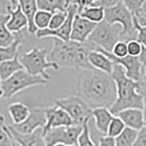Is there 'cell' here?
Here are the masks:
<instances>
[{"label": "cell", "instance_id": "cell-38", "mask_svg": "<svg viewBox=\"0 0 146 146\" xmlns=\"http://www.w3.org/2000/svg\"><path fill=\"white\" fill-rule=\"evenodd\" d=\"M134 18L136 19V21H137V23H139L141 27H146V9L144 8V6L142 8V10Z\"/></svg>", "mask_w": 146, "mask_h": 146}, {"label": "cell", "instance_id": "cell-37", "mask_svg": "<svg viewBox=\"0 0 146 146\" xmlns=\"http://www.w3.org/2000/svg\"><path fill=\"white\" fill-rule=\"evenodd\" d=\"M134 146H146V125L141 131H139Z\"/></svg>", "mask_w": 146, "mask_h": 146}, {"label": "cell", "instance_id": "cell-27", "mask_svg": "<svg viewBox=\"0 0 146 146\" xmlns=\"http://www.w3.org/2000/svg\"><path fill=\"white\" fill-rule=\"evenodd\" d=\"M0 146H18L2 115H0Z\"/></svg>", "mask_w": 146, "mask_h": 146}, {"label": "cell", "instance_id": "cell-14", "mask_svg": "<svg viewBox=\"0 0 146 146\" xmlns=\"http://www.w3.org/2000/svg\"><path fill=\"white\" fill-rule=\"evenodd\" d=\"M8 125V124H7ZM8 129L13 136L15 143L19 146H46L44 141L43 129H37L36 131L32 132L31 134L23 135L12 129L11 125H8Z\"/></svg>", "mask_w": 146, "mask_h": 146}, {"label": "cell", "instance_id": "cell-32", "mask_svg": "<svg viewBox=\"0 0 146 146\" xmlns=\"http://www.w3.org/2000/svg\"><path fill=\"white\" fill-rule=\"evenodd\" d=\"M123 3L125 5V7L129 9V11L132 13V15L135 17L142 10L145 1L144 0H125V1H123Z\"/></svg>", "mask_w": 146, "mask_h": 146}, {"label": "cell", "instance_id": "cell-1", "mask_svg": "<svg viewBox=\"0 0 146 146\" xmlns=\"http://www.w3.org/2000/svg\"><path fill=\"white\" fill-rule=\"evenodd\" d=\"M76 90L77 96L92 110H110L117 100V86L112 76L97 69H80Z\"/></svg>", "mask_w": 146, "mask_h": 146}, {"label": "cell", "instance_id": "cell-33", "mask_svg": "<svg viewBox=\"0 0 146 146\" xmlns=\"http://www.w3.org/2000/svg\"><path fill=\"white\" fill-rule=\"evenodd\" d=\"M18 5L19 3L15 0H0V15H10Z\"/></svg>", "mask_w": 146, "mask_h": 146}, {"label": "cell", "instance_id": "cell-20", "mask_svg": "<svg viewBox=\"0 0 146 146\" xmlns=\"http://www.w3.org/2000/svg\"><path fill=\"white\" fill-rule=\"evenodd\" d=\"M29 107L23 102H13L8 106V112L12 119L13 124H21L30 115Z\"/></svg>", "mask_w": 146, "mask_h": 146}, {"label": "cell", "instance_id": "cell-46", "mask_svg": "<svg viewBox=\"0 0 146 146\" xmlns=\"http://www.w3.org/2000/svg\"><path fill=\"white\" fill-rule=\"evenodd\" d=\"M18 146H19V145H18Z\"/></svg>", "mask_w": 146, "mask_h": 146}, {"label": "cell", "instance_id": "cell-10", "mask_svg": "<svg viewBox=\"0 0 146 146\" xmlns=\"http://www.w3.org/2000/svg\"><path fill=\"white\" fill-rule=\"evenodd\" d=\"M101 53H103L113 63V65H120L123 67L125 70V75L127 78L132 80L141 82L142 80V75H143V65L139 60V57H132L130 55L125 56L123 58H117L115 56L112 55V53L106 52L103 50H99Z\"/></svg>", "mask_w": 146, "mask_h": 146}, {"label": "cell", "instance_id": "cell-16", "mask_svg": "<svg viewBox=\"0 0 146 146\" xmlns=\"http://www.w3.org/2000/svg\"><path fill=\"white\" fill-rule=\"evenodd\" d=\"M88 60H89V64L91 65V67H92L94 69L103 72V73L108 74V75H112L113 66L114 65H113V63L100 51L95 50V51L90 52V53H89V56H88Z\"/></svg>", "mask_w": 146, "mask_h": 146}, {"label": "cell", "instance_id": "cell-35", "mask_svg": "<svg viewBox=\"0 0 146 146\" xmlns=\"http://www.w3.org/2000/svg\"><path fill=\"white\" fill-rule=\"evenodd\" d=\"M142 50H143V46L136 40L127 42V55H130L132 57H139Z\"/></svg>", "mask_w": 146, "mask_h": 146}, {"label": "cell", "instance_id": "cell-25", "mask_svg": "<svg viewBox=\"0 0 146 146\" xmlns=\"http://www.w3.org/2000/svg\"><path fill=\"white\" fill-rule=\"evenodd\" d=\"M22 43V34L21 32L18 33L17 38L13 43L11 44L8 47H0V63L5 62V60H9L12 59L18 53V47L20 46V44Z\"/></svg>", "mask_w": 146, "mask_h": 146}, {"label": "cell", "instance_id": "cell-8", "mask_svg": "<svg viewBox=\"0 0 146 146\" xmlns=\"http://www.w3.org/2000/svg\"><path fill=\"white\" fill-rule=\"evenodd\" d=\"M55 106L67 112V114L72 117L74 125L82 126L92 117V109H90L87 103L78 96L57 99L55 101Z\"/></svg>", "mask_w": 146, "mask_h": 146}, {"label": "cell", "instance_id": "cell-4", "mask_svg": "<svg viewBox=\"0 0 146 146\" xmlns=\"http://www.w3.org/2000/svg\"><path fill=\"white\" fill-rule=\"evenodd\" d=\"M47 56V50L34 47L20 55L19 59L23 66V69L28 74L35 77H42L48 81V79H51V75L47 73V69L53 68L54 70H58L59 68L56 64L51 63Z\"/></svg>", "mask_w": 146, "mask_h": 146}, {"label": "cell", "instance_id": "cell-29", "mask_svg": "<svg viewBox=\"0 0 146 146\" xmlns=\"http://www.w3.org/2000/svg\"><path fill=\"white\" fill-rule=\"evenodd\" d=\"M124 129H125V125L122 122V120L120 117H114L109 125V129H108V132H107V136L117 139V136L123 132Z\"/></svg>", "mask_w": 146, "mask_h": 146}, {"label": "cell", "instance_id": "cell-34", "mask_svg": "<svg viewBox=\"0 0 146 146\" xmlns=\"http://www.w3.org/2000/svg\"><path fill=\"white\" fill-rule=\"evenodd\" d=\"M112 55L117 58H123L125 56H127V42L125 41L117 42L112 50Z\"/></svg>", "mask_w": 146, "mask_h": 146}, {"label": "cell", "instance_id": "cell-42", "mask_svg": "<svg viewBox=\"0 0 146 146\" xmlns=\"http://www.w3.org/2000/svg\"><path fill=\"white\" fill-rule=\"evenodd\" d=\"M142 80L146 84V65L143 67V75H142Z\"/></svg>", "mask_w": 146, "mask_h": 146}, {"label": "cell", "instance_id": "cell-19", "mask_svg": "<svg viewBox=\"0 0 146 146\" xmlns=\"http://www.w3.org/2000/svg\"><path fill=\"white\" fill-rule=\"evenodd\" d=\"M9 15L10 19L7 23V29L11 33H20L24 28H28V19L23 15L19 5Z\"/></svg>", "mask_w": 146, "mask_h": 146}, {"label": "cell", "instance_id": "cell-26", "mask_svg": "<svg viewBox=\"0 0 146 146\" xmlns=\"http://www.w3.org/2000/svg\"><path fill=\"white\" fill-rule=\"evenodd\" d=\"M139 131L132 130L130 127H125L123 132L115 139L117 146H134Z\"/></svg>", "mask_w": 146, "mask_h": 146}, {"label": "cell", "instance_id": "cell-45", "mask_svg": "<svg viewBox=\"0 0 146 146\" xmlns=\"http://www.w3.org/2000/svg\"><path fill=\"white\" fill-rule=\"evenodd\" d=\"M1 82H2V81H1V79H0V91H1Z\"/></svg>", "mask_w": 146, "mask_h": 146}, {"label": "cell", "instance_id": "cell-17", "mask_svg": "<svg viewBox=\"0 0 146 146\" xmlns=\"http://www.w3.org/2000/svg\"><path fill=\"white\" fill-rule=\"evenodd\" d=\"M18 2L23 15L28 19V32L30 34H36L37 29L34 25V17L38 11L36 0H20Z\"/></svg>", "mask_w": 146, "mask_h": 146}, {"label": "cell", "instance_id": "cell-28", "mask_svg": "<svg viewBox=\"0 0 146 146\" xmlns=\"http://www.w3.org/2000/svg\"><path fill=\"white\" fill-rule=\"evenodd\" d=\"M51 19L52 13L46 12V11H42V10H38L36 12V15H35V17H34V25L37 29V31L38 30L48 29Z\"/></svg>", "mask_w": 146, "mask_h": 146}, {"label": "cell", "instance_id": "cell-7", "mask_svg": "<svg viewBox=\"0 0 146 146\" xmlns=\"http://www.w3.org/2000/svg\"><path fill=\"white\" fill-rule=\"evenodd\" d=\"M47 80L42 77H35L28 74L24 69L17 72L7 80L1 82L2 99H9L15 95L19 94L22 90L29 89L38 85H46Z\"/></svg>", "mask_w": 146, "mask_h": 146}, {"label": "cell", "instance_id": "cell-23", "mask_svg": "<svg viewBox=\"0 0 146 146\" xmlns=\"http://www.w3.org/2000/svg\"><path fill=\"white\" fill-rule=\"evenodd\" d=\"M10 15H0V47H8L13 43L17 38V34L11 33L7 29V23Z\"/></svg>", "mask_w": 146, "mask_h": 146}, {"label": "cell", "instance_id": "cell-22", "mask_svg": "<svg viewBox=\"0 0 146 146\" xmlns=\"http://www.w3.org/2000/svg\"><path fill=\"white\" fill-rule=\"evenodd\" d=\"M38 10L50 12L52 15L59 11H67L70 0H36Z\"/></svg>", "mask_w": 146, "mask_h": 146}, {"label": "cell", "instance_id": "cell-5", "mask_svg": "<svg viewBox=\"0 0 146 146\" xmlns=\"http://www.w3.org/2000/svg\"><path fill=\"white\" fill-rule=\"evenodd\" d=\"M123 41V28L120 24H110L103 20L98 23L90 36L88 42L96 47V50H103L112 53L114 45Z\"/></svg>", "mask_w": 146, "mask_h": 146}, {"label": "cell", "instance_id": "cell-44", "mask_svg": "<svg viewBox=\"0 0 146 146\" xmlns=\"http://www.w3.org/2000/svg\"><path fill=\"white\" fill-rule=\"evenodd\" d=\"M55 146H67V145H64V144H57V145H55Z\"/></svg>", "mask_w": 146, "mask_h": 146}, {"label": "cell", "instance_id": "cell-9", "mask_svg": "<svg viewBox=\"0 0 146 146\" xmlns=\"http://www.w3.org/2000/svg\"><path fill=\"white\" fill-rule=\"evenodd\" d=\"M82 132V126H63L53 129L43 133L44 141L46 146H55L57 144H64L67 146H77L78 136Z\"/></svg>", "mask_w": 146, "mask_h": 146}, {"label": "cell", "instance_id": "cell-39", "mask_svg": "<svg viewBox=\"0 0 146 146\" xmlns=\"http://www.w3.org/2000/svg\"><path fill=\"white\" fill-rule=\"evenodd\" d=\"M99 146H117L115 139L110 137V136H102L99 139Z\"/></svg>", "mask_w": 146, "mask_h": 146}, {"label": "cell", "instance_id": "cell-36", "mask_svg": "<svg viewBox=\"0 0 146 146\" xmlns=\"http://www.w3.org/2000/svg\"><path fill=\"white\" fill-rule=\"evenodd\" d=\"M134 27H135V29L137 31L136 41L146 50V27H141L137 23L135 18H134Z\"/></svg>", "mask_w": 146, "mask_h": 146}, {"label": "cell", "instance_id": "cell-43", "mask_svg": "<svg viewBox=\"0 0 146 146\" xmlns=\"http://www.w3.org/2000/svg\"><path fill=\"white\" fill-rule=\"evenodd\" d=\"M1 99H2V90L0 91V100H1Z\"/></svg>", "mask_w": 146, "mask_h": 146}, {"label": "cell", "instance_id": "cell-21", "mask_svg": "<svg viewBox=\"0 0 146 146\" xmlns=\"http://www.w3.org/2000/svg\"><path fill=\"white\" fill-rule=\"evenodd\" d=\"M22 69H23V66L20 63L19 54H17L12 59L0 63V79L1 81L7 80L12 75H15L17 72L22 70Z\"/></svg>", "mask_w": 146, "mask_h": 146}, {"label": "cell", "instance_id": "cell-11", "mask_svg": "<svg viewBox=\"0 0 146 146\" xmlns=\"http://www.w3.org/2000/svg\"><path fill=\"white\" fill-rule=\"evenodd\" d=\"M46 125V114L45 109L42 108H32L30 111L28 119L21 124H12V129L18 133L27 135L32 132L36 131L37 129H44Z\"/></svg>", "mask_w": 146, "mask_h": 146}, {"label": "cell", "instance_id": "cell-24", "mask_svg": "<svg viewBox=\"0 0 146 146\" xmlns=\"http://www.w3.org/2000/svg\"><path fill=\"white\" fill-rule=\"evenodd\" d=\"M78 15L84 19H87L88 21L98 24L104 20V8L88 7L80 10Z\"/></svg>", "mask_w": 146, "mask_h": 146}, {"label": "cell", "instance_id": "cell-41", "mask_svg": "<svg viewBox=\"0 0 146 146\" xmlns=\"http://www.w3.org/2000/svg\"><path fill=\"white\" fill-rule=\"evenodd\" d=\"M139 60H141V63H142V65L143 67L146 65V50L143 47V50H142V53H141V55H139Z\"/></svg>", "mask_w": 146, "mask_h": 146}, {"label": "cell", "instance_id": "cell-2", "mask_svg": "<svg viewBox=\"0 0 146 146\" xmlns=\"http://www.w3.org/2000/svg\"><path fill=\"white\" fill-rule=\"evenodd\" d=\"M96 47L89 42L78 43L74 41L64 42L53 38V48L48 54V60L56 64L58 68H76V69H94L89 64L88 56Z\"/></svg>", "mask_w": 146, "mask_h": 146}, {"label": "cell", "instance_id": "cell-6", "mask_svg": "<svg viewBox=\"0 0 146 146\" xmlns=\"http://www.w3.org/2000/svg\"><path fill=\"white\" fill-rule=\"evenodd\" d=\"M104 21L110 24H120L123 28V41L136 40L137 31L134 27V17L123 1H117L114 6L104 9Z\"/></svg>", "mask_w": 146, "mask_h": 146}, {"label": "cell", "instance_id": "cell-40", "mask_svg": "<svg viewBox=\"0 0 146 146\" xmlns=\"http://www.w3.org/2000/svg\"><path fill=\"white\" fill-rule=\"evenodd\" d=\"M141 94L143 96V101H144V108H143V113H144V120H145V125H146V88L143 86L142 84V88H141Z\"/></svg>", "mask_w": 146, "mask_h": 146}, {"label": "cell", "instance_id": "cell-3", "mask_svg": "<svg viewBox=\"0 0 146 146\" xmlns=\"http://www.w3.org/2000/svg\"><path fill=\"white\" fill-rule=\"evenodd\" d=\"M112 78L117 86V100L110 108L111 113L115 117L117 113L126 109L143 110L144 101L141 94L142 82H137L127 78L125 70L120 65L113 66Z\"/></svg>", "mask_w": 146, "mask_h": 146}, {"label": "cell", "instance_id": "cell-18", "mask_svg": "<svg viewBox=\"0 0 146 146\" xmlns=\"http://www.w3.org/2000/svg\"><path fill=\"white\" fill-rule=\"evenodd\" d=\"M92 117L95 120L96 129L100 133L107 135L110 123L114 117V115L111 113V111L109 109H106V108L95 109L92 110Z\"/></svg>", "mask_w": 146, "mask_h": 146}, {"label": "cell", "instance_id": "cell-31", "mask_svg": "<svg viewBox=\"0 0 146 146\" xmlns=\"http://www.w3.org/2000/svg\"><path fill=\"white\" fill-rule=\"evenodd\" d=\"M77 146H96L94 141L91 139V136H90V131H89L88 123H85L82 125V132L78 136Z\"/></svg>", "mask_w": 146, "mask_h": 146}, {"label": "cell", "instance_id": "cell-13", "mask_svg": "<svg viewBox=\"0 0 146 146\" xmlns=\"http://www.w3.org/2000/svg\"><path fill=\"white\" fill-rule=\"evenodd\" d=\"M97 27L96 23L88 21L87 19L81 18L79 15H76L73 21V28H72V34H70V41L78 42V43H85L88 41V37L92 33V31Z\"/></svg>", "mask_w": 146, "mask_h": 146}, {"label": "cell", "instance_id": "cell-15", "mask_svg": "<svg viewBox=\"0 0 146 146\" xmlns=\"http://www.w3.org/2000/svg\"><path fill=\"white\" fill-rule=\"evenodd\" d=\"M115 117H120L125 127H130L135 131H141L145 126L144 113L139 109H126L117 113Z\"/></svg>", "mask_w": 146, "mask_h": 146}, {"label": "cell", "instance_id": "cell-30", "mask_svg": "<svg viewBox=\"0 0 146 146\" xmlns=\"http://www.w3.org/2000/svg\"><path fill=\"white\" fill-rule=\"evenodd\" d=\"M67 15H68V12L67 11H59V12H56L54 15H52V19L51 22H50V25H48V30H57L58 28H60L64 22L66 21L67 19Z\"/></svg>", "mask_w": 146, "mask_h": 146}, {"label": "cell", "instance_id": "cell-12", "mask_svg": "<svg viewBox=\"0 0 146 146\" xmlns=\"http://www.w3.org/2000/svg\"><path fill=\"white\" fill-rule=\"evenodd\" d=\"M45 114H46V125L43 129V133L53 130V129L74 125L73 120L67 114V112L56 106L45 109Z\"/></svg>", "mask_w": 146, "mask_h": 146}]
</instances>
